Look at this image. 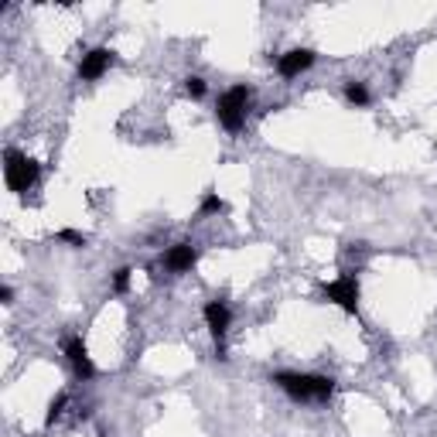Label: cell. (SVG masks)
I'll return each instance as SVG.
<instances>
[{
    "instance_id": "52a82bcc",
    "label": "cell",
    "mask_w": 437,
    "mask_h": 437,
    "mask_svg": "<svg viewBox=\"0 0 437 437\" xmlns=\"http://www.w3.org/2000/svg\"><path fill=\"white\" fill-rule=\"evenodd\" d=\"M65 356H69V362L76 366L79 376H86V379H89V376L96 373V366L89 362V352H86L82 338H69V342H65Z\"/></svg>"
},
{
    "instance_id": "9c48e42d",
    "label": "cell",
    "mask_w": 437,
    "mask_h": 437,
    "mask_svg": "<svg viewBox=\"0 0 437 437\" xmlns=\"http://www.w3.org/2000/svg\"><path fill=\"white\" fill-rule=\"evenodd\" d=\"M195 260H199V253L191 250L188 243H178V246L168 253V266H171V270H191Z\"/></svg>"
},
{
    "instance_id": "277c9868",
    "label": "cell",
    "mask_w": 437,
    "mask_h": 437,
    "mask_svg": "<svg viewBox=\"0 0 437 437\" xmlns=\"http://www.w3.org/2000/svg\"><path fill=\"white\" fill-rule=\"evenodd\" d=\"M109 62H113V51H106V48H93V51L82 59V65H79V76L82 79H99L109 69Z\"/></svg>"
},
{
    "instance_id": "2e32d148",
    "label": "cell",
    "mask_w": 437,
    "mask_h": 437,
    "mask_svg": "<svg viewBox=\"0 0 437 437\" xmlns=\"http://www.w3.org/2000/svg\"><path fill=\"white\" fill-rule=\"evenodd\" d=\"M59 239H65V243H72V246H82V243H86V236L76 233V229H62V233H59Z\"/></svg>"
},
{
    "instance_id": "5b68a950",
    "label": "cell",
    "mask_w": 437,
    "mask_h": 437,
    "mask_svg": "<svg viewBox=\"0 0 437 437\" xmlns=\"http://www.w3.org/2000/svg\"><path fill=\"white\" fill-rule=\"evenodd\" d=\"M311 62H314V51H308V48H294V51H287L281 59V76H287V79H294V76H301L304 69H311Z\"/></svg>"
},
{
    "instance_id": "e0dca14e",
    "label": "cell",
    "mask_w": 437,
    "mask_h": 437,
    "mask_svg": "<svg viewBox=\"0 0 437 437\" xmlns=\"http://www.w3.org/2000/svg\"><path fill=\"white\" fill-rule=\"evenodd\" d=\"M0 301L11 304V301H14V291H11V287H0Z\"/></svg>"
},
{
    "instance_id": "8992f818",
    "label": "cell",
    "mask_w": 437,
    "mask_h": 437,
    "mask_svg": "<svg viewBox=\"0 0 437 437\" xmlns=\"http://www.w3.org/2000/svg\"><path fill=\"white\" fill-rule=\"evenodd\" d=\"M273 383L281 386L283 393H291L294 400H311V386H308V376H297V373H277Z\"/></svg>"
},
{
    "instance_id": "ba28073f",
    "label": "cell",
    "mask_w": 437,
    "mask_h": 437,
    "mask_svg": "<svg viewBox=\"0 0 437 437\" xmlns=\"http://www.w3.org/2000/svg\"><path fill=\"white\" fill-rule=\"evenodd\" d=\"M205 321H209V328H212L216 342H222V335H226V328H229V308H226L222 301L205 304Z\"/></svg>"
},
{
    "instance_id": "4fadbf2b",
    "label": "cell",
    "mask_w": 437,
    "mask_h": 437,
    "mask_svg": "<svg viewBox=\"0 0 437 437\" xmlns=\"http://www.w3.org/2000/svg\"><path fill=\"white\" fill-rule=\"evenodd\" d=\"M130 273H134V270H116V277H113V291H116V294H124L126 287H130Z\"/></svg>"
},
{
    "instance_id": "7c38bea8",
    "label": "cell",
    "mask_w": 437,
    "mask_h": 437,
    "mask_svg": "<svg viewBox=\"0 0 437 437\" xmlns=\"http://www.w3.org/2000/svg\"><path fill=\"white\" fill-rule=\"evenodd\" d=\"M226 209V202L218 199V195H205V202H202V216H212V212H222Z\"/></svg>"
},
{
    "instance_id": "5bb4252c",
    "label": "cell",
    "mask_w": 437,
    "mask_h": 437,
    "mask_svg": "<svg viewBox=\"0 0 437 437\" xmlns=\"http://www.w3.org/2000/svg\"><path fill=\"white\" fill-rule=\"evenodd\" d=\"M185 89H188V96H191V99H199V96H205V82L199 76H191L185 82Z\"/></svg>"
},
{
    "instance_id": "30bf717a",
    "label": "cell",
    "mask_w": 437,
    "mask_h": 437,
    "mask_svg": "<svg viewBox=\"0 0 437 437\" xmlns=\"http://www.w3.org/2000/svg\"><path fill=\"white\" fill-rule=\"evenodd\" d=\"M308 386H311V400H328L335 390V383L328 376H308Z\"/></svg>"
},
{
    "instance_id": "3957f363",
    "label": "cell",
    "mask_w": 437,
    "mask_h": 437,
    "mask_svg": "<svg viewBox=\"0 0 437 437\" xmlns=\"http://www.w3.org/2000/svg\"><path fill=\"white\" fill-rule=\"evenodd\" d=\"M325 297L328 301H335L342 311L356 314V308H359V283H356V277H338V281L325 283Z\"/></svg>"
},
{
    "instance_id": "8fae6325",
    "label": "cell",
    "mask_w": 437,
    "mask_h": 437,
    "mask_svg": "<svg viewBox=\"0 0 437 437\" xmlns=\"http://www.w3.org/2000/svg\"><path fill=\"white\" fill-rule=\"evenodd\" d=\"M345 96H348L356 106H366V103H369V89H366L362 82H348V86H345Z\"/></svg>"
},
{
    "instance_id": "9a60e30c",
    "label": "cell",
    "mask_w": 437,
    "mask_h": 437,
    "mask_svg": "<svg viewBox=\"0 0 437 437\" xmlns=\"http://www.w3.org/2000/svg\"><path fill=\"white\" fill-rule=\"evenodd\" d=\"M62 406H65V393H59V396L51 400V406H48V423H55V421H59V413H62Z\"/></svg>"
},
{
    "instance_id": "7a4b0ae2",
    "label": "cell",
    "mask_w": 437,
    "mask_h": 437,
    "mask_svg": "<svg viewBox=\"0 0 437 437\" xmlns=\"http://www.w3.org/2000/svg\"><path fill=\"white\" fill-rule=\"evenodd\" d=\"M4 174H7V185L11 191H28L38 178V161L17 154V151H7V164H4Z\"/></svg>"
},
{
    "instance_id": "6da1fadb",
    "label": "cell",
    "mask_w": 437,
    "mask_h": 437,
    "mask_svg": "<svg viewBox=\"0 0 437 437\" xmlns=\"http://www.w3.org/2000/svg\"><path fill=\"white\" fill-rule=\"evenodd\" d=\"M246 103H250V89L246 86H236L218 99V124L226 130H239L243 116H246Z\"/></svg>"
}]
</instances>
